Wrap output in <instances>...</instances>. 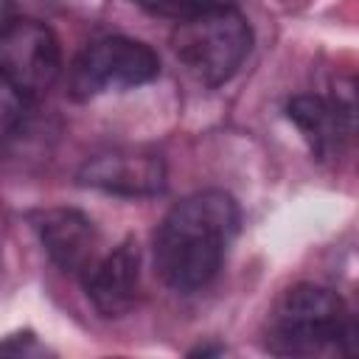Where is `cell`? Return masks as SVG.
Listing matches in <instances>:
<instances>
[{
    "instance_id": "obj_1",
    "label": "cell",
    "mask_w": 359,
    "mask_h": 359,
    "mask_svg": "<svg viewBox=\"0 0 359 359\" xmlns=\"http://www.w3.org/2000/svg\"><path fill=\"white\" fill-rule=\"evenodd\" d=\"M238 205L224 191H199L177 202L154 233V269L174 292L208 286L238 233Z\"/></svg>"
},
{
    "instance_id": "obj_2",
    "label": "cell",
    "mask_w": 359,
    "mask_h": 359,
    "mask_svg": "<svg viewBox=\"0 0 359 359\" xmlns=\"http://www.w3.org/2000/svg\"><path fill=\"white\" fill-rule=\"evenodd\" d=\"M356 323L342 297L325 286L300 283L275 303L266 348L280 356H314L325 351L353 353Z\"/></svg>"
},
{
    "instance_id": "obj_3",
    "label": "cell",
    "mask_w": 359,
    "mask_h": 359,
    "mask_svg": "<svg viewBox=\"0 0 359 359\" xmlns=\"http://www.w3.org/2000/svg\"><path fill=\"white\" fill-rule=\"evenodd\" d=\"M250 48L252 28L233 3L182 17L171 31L174 56L196 81L210 87L233 79L250 56Z\"/></svg>"
},
{
    "instance_id": "obj_4",
    "label": "cell",
    "mask_w": 359,
    "mask_h": 359,
    "mask_svg": "<svg viewBox=\"0 0 359 359\" xmlns=\"http://www.w3.org/2000/svg\"><path fill=\"white\" fill-rule=\"evenodd\" d=\"M160 76L157 53L132 36H104L87 45L70 67L67 93L76 101H90L104 93H121L149 84Z\"/></svg>"
},
{
    "instance_id": "obj_5",
    "label": "cell",
    "mask_w": 359,
    "mask_h": 359,
    "mask_svg": "<svg viewBox=\"0 0 359 359\" xmlns=\"http://www.w3.org/2000/svg\"><path fill=\"white\" fill-rule=\"evenodd\" d=\"M62 73L56 34L39 20H6L0 25V79L25 101L42 98Z\"/></svg>"
},
{
    "instance_id": "obj_6",
    "label": "cell",
    "mask_w": 359,
    "mask_h": 359,
    "mask_svg": "<svg viewBox=\"0 0 359 359\" xmlns=\"http://www.w3.org/2000/svg\"><path fill=\"white\" fill-rule=\"evenodd\" d=\"M81 185L115 196H154L165 188V165L160 154L143 149H109L93 154L81 171Z\"/></svg>"
},
{
    "instance_id": "obj_7",
    "label": "cell",
    "mask_w": 359,
    "mask_h": 359,
    "mask_svg": "<svg viewBox=\"0 0 359 359\" xmlns=\"http://www.w3.org/2000/svg\"><path fill=\"white\" fill-rule=\"evenodd\" d=\"M87 297L93 300L101 317H123L140 289V250L137 241L126 238L107 255L95 258L90 269L81 275Z\"/></svg>"
},
{
    "instance_id": "obj_8",
    "label": "cell",
    "mask_w": 359,
    "mask_h": 359,
    "mask_svg": "<svg viewBox=\"0 0 359 359\" xmlns=\"http://www.w3.org/2000/svg\"><path fill=\"white\" fill-rule=\"evenodd\" d=\"M48 258L67 275H84L95 261L98 233L93 222L73 208H50L34 219Z\"/></svg>"
},
{
    "instance_id": "obj_9",
    "label": "cell",
    "mask_w": 359,
    "mask_h": 359,
    "mask_svg": "<svg viewBox=\"0 0 359 359\" xmlns=\"http://www.w3.org/2000/svg\"><path fill=\"white\" fill-rule=\"evenodd\" d=\"M289 121L300 129L306 143L314 154L328 157L339 151L342 140L353 129L351 107H342L339 101H328L320 95H297L289 101Z\"/></svg>"
},
{
    "instance_id": "obj_10",
    "label": "cell",
    "mask_w": 359,
    "mask_h": 359,
    "mask_svg": "<svg viewBox=\"0 0 359 359\" xmlns=\"http://www.w3.org/2000/svg\"><path fill=\"white\" fill-rule=\"evenodd\" d=\"M151 14H160V17H174V20H182V17H191V14H199L205 8H216V6H230L233 0H129Z\"/></svg>"
},
{
    "instance_id": "obj_11",
    "label": "cell",
    "mask_w": 359,
    "mask_h": 359,
    "mask_svg": "<svg viewBox=\"0 0 359 359\" xmlns=\"http://www.w3.org/2000/svg\"><path fill=\"white\" fill-rule=\"evenodd\" d=\"M31 101H25L20 93H14L3 79H0V129H14L22 115H25V107Z\"/></svg>"
},
{
    "instance_id": "obj_12",
    "label": "cell",
    "mask_w": 359,
    "mask_h": 359,
    "mask_svg": "<svg viewBox=\"0 0 359 359\" xmlns=\"http://www.w3.org/2000/svg\"><path fill=\"white\" fill-rule=\"evenodd\" d=\"M8 20V3L6 0H0V25Z\"/></svg>"
}]
</instances>
